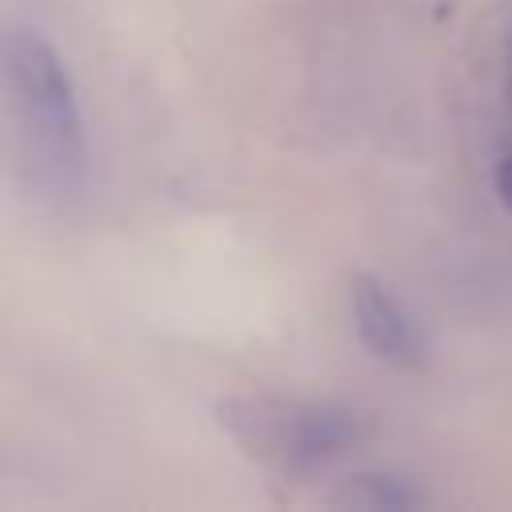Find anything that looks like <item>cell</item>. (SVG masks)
Wrapping results in <instances>:
<instances>
[{"label":"cell","mask_w":512,"mask_h":512,"mask_svg":"<svg viewBox=\"0 0 512 512\" xmlns=\"http://www.w3.org/2000/svg\"><path fill=\"white\" fill-rule=\"evenodd\" d=\"M4 64L24 128L32 132V144L60 176L80 172L84 164L80 108H76L72 76L56 56V48L36 28H12L4 36Z\"/></svg>","instance_id":"obj_2"},{"label":"cell","mask_w":512,"mask_h":512,"mask_svg":"<svg viewBox=\"0 0 512 512\" xmlns=\"http://www.w3.org/2000/svg\"><path fill=\"white\" fill-rule=\"evenodd\" d=\"M220 424L260 464L300 476L316 472L372 436V416L340 400L300 396H236L220 404Z\"/></svg>","instance_id":"obj_1"},{"label":"cell","mask_w":512,"mask_h":512,"mask_svg":"<svg viewBox=\"0 0 512 512\" xmlns=\"http://www.w3.org/2000/svg\"><path fill=\"white\" fill-rule=\"evenodd\" d=\"M352 320H356L360 340L384 364H396V368H420L424 364V356H428L424 332L384 280H376L368 272H360L352 280Z\"/></svg>","instance_id":"obj_3"},{"label":"cell","mask_w":512,"mask_h":512,"mask_svg":"<svg viewBox=\"0 0 512 512\" xmlns=\"http://www.w3.org/2000/svg\"><path fill=\"white\" fill-rule=\"evenodd\" d=\"M496 192H500V204L504 208H512V152L500 160V168H496Z\"/></svg>","instance_id":"obj_5"},{"label":"cell","mask_w":512,"mask_h":512,"mask_svg":"<svg viewBox=\"0 0 512 512\" xmlns=\"http://www.w3.org/2000/svg\"><path fill=\"white\" fill-rule=\"evenodd\" d=\"M336 508H368V512H400V508H420L428 504V496L408 484L404 476H388V472H360L352 480H344L332 492Z\"/></svg>","instance_id":"obj_4"}]
</instances>
